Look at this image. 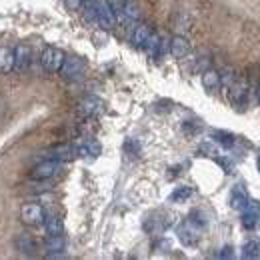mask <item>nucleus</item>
Instances as JSON below:
<instances>
[{
    "instance_id": "22",
    "label": "nucleus",
    "mask_w": 260,
    "mask_h": 260,
    "mask_svg": "<svg viewBox=\"0 0 260 260\" xmlns=\"http://www.w3.org/2000/svg\"><path fill=\"white\" fill-rule=\"evenodd\" d=\"M192 188L190 186H178L172 194H170V202H174V204H182V202H186L190 196H192Z\"/></svg>"
},
{
    "instance_id": "17",
    "label": "nucleus",
    "mask_w": 260,
    "mask_h": 260,
    "mask_svg": "<svg viewBox=\"0 0 260 260\" xmlns=\"http://www.w3.org/2000/svg\"><path fill=\"white\" fill-rule=\"evenodd\" d=\"M178 238H180V242L184 246H194L196 242H198V232L192 228V222L178 228Z\"/></svg>"
},
{
    "instance_id": "14",
    "label": "nucleus",
    "mask_w": 260,
    "mask_h": 260,
    "mask_svg": "<svg viewBox=\"0 0 260 260\" xmlns=\"http://www.w3.org/2000/svg\"><path fill=\"white\" fill-rule=\"evenodd\" d=\"M14 70V50L8 46H0V72L8 74Z\"/></svg>"
},
{
    "instance_id": "10",
    "label": "nucleus",
    "mask_w": 260,
    "mask_h": 260,
    "mask_svg": "<svg viewBox=\"0 0 260 260\" xmlns=\"http://www.w3.org/2000/svg\"><path fill=\"white\" fill-rule=\"evenodd\" d=\"M170 54L174 58H186L190 54V42L180 34L172 36L170 38Z\"/></svg>"
},
{
    "instance_id": "13",
    "label": "nucleus",
    "mask_w": 260,
    "mask_h": 260,
    "mask_svg": "<svg viewBox=\"0 0 260 260\" xmlns=\"http://www.w3.org/2000/svg\"><path fill=\"white\" fill-rule=\"evenodd\" d=\"M30 62V50L26 46H18L14 50V70L16 72H24Z\"/></svg>"
},
{
    "instance_id": "25",
    "label": "nucleus",
    "mask_w": 260,
    "mask_h": 260,
    "mask_svg": "<svg viewBox=\"0 0 260 260\" xmlns=\"http://www.w3.org/2000/svg\"><path fill=\"white\" fill-rule=\"evenodd\" d=\"M64 2H66V8H68V10H80L82 4H84V0H64Z\"/></svg>"
},
{
    "instance_id": "18",
    "label": "nucleus",
    "mask_w": 260,
    "mask_h": 260,
    "mask_svg": "<svg viewBox=\"0 0 260 260\" xmlns=\"http://www.w3.org/2000/svg\"><path fill=\"white\" fill-rule=\"evenodd\" d=\"M152 32V28L148 26V24H138L136 28H134V32H132V44L136 46V48H142L144 46V42L148 40V36Z\"/></svg>"
},
{
    "instance_id": "11",
    "label": "nucleus",
    "mask_w": 260,
    "mask_h": 260,
    "mask_svg": "<svg viewBox=\"0 0 260 260\" xmlns=\"http://www.w3.org/2000/svg\"><path fill=\"white\" fill-rule=\"evenodd\" d=\"M74 156H76V148H74V146H70V144H62V146H56V148L48 150V158L58 160V162L72 160Z\"/></svg>"
},
{
    "instance_id": "21",
    "label": "nucleus",
    "mask_w": 260,
    "mask_h": 260,
    "mask_svg": "<svg viewBox=\"0 0 260 260\" xmlns=\"http://www.w3.org/2000/svg\"><path fill=\"white\" fill-rule=\"evenodd\" d=\"M76 154L78 156H84V158H94V156H98L100 154V146H98L96 142H92V140H88V142H84L82 146H78L76 148Z\"/></svg>"
},
{
    "instance_id": "5",
    "label": "nucleus",
    "mask_w": 260,
    "mask_h": 260,
    "mask_svg": "<svg viewBox=\"0 0 260 260\" xmlns=\"http://www.w3.org/2000/svg\"><path fill=\"white\" fill-rule=\"evenodd\" d=\"M58 170H60V162L48 158V160H44V162L36 164L32 168V172H30V176H32L34 180H48V178L56 176Z\"/></svg>"
},
{
    "instance_id": "3",
    "label": "nucleus",
    "mask_w": 260,
    "mask_h": 260,
    "mask_svg": "<svg viewBox=\"0 0 260 260\" xmlns=\"http://www.w3.org/2000/svg\"><path fill=\"white\" fill-rule=\"evenodd\" d=\"M84 60L78 58V56H66L62 66H60V74L64 76L66 80H80L82 74H84Z\"/></svg>"
},
{
    "instance_id": "19",
    "label": "nucleus",
    "mask_w": 260,
    "mask_h": 260,
    "mask_svg": "<svg viewBox=\"0 0 260 260\" xmlns=\"http://www.w3.org/2000/svg\"><path fill=\"white\" fill-rule=\"evenodd\" d=\"M202 84L208 92H216L218 86H220V74L214 72V70H204L202 72Z\"/></svg>"
},
{
    "instance_id": "28",
    "label": "nucleus",
    "mask_w": 260,
    "mask_h": 260,
    "mask_svg": "<svg viewBox=\"0 0 260 260\" xmlns=\"http://www.w3.org/2000/svg\"><path fill=\"white\" fill-rule=\"evenodd\" d=\"M258 100H260V88H258Z\"/></svg>"
},
{
    "instance_id": "20",
    "label": "nucleus",
    "mask_w": 260,
    "mask_h": 260,
    "mask_svg": "<svg viewBox=\"0 0 260 260\" xmlns=\"http://www.w3.org/2000/svg\"><path fill=\"white\" fill-rule=\"evenodd\" d=\"M44 230H46V234H64V222H62V218H58V216H46L44 218Z\"/></svg>"
},
{
    "instance_id": "2",
    "label": "nucleus",
    "mask_w": 260,
    "mask_h": 260,
    "mask_svg": "<svg viewBox=\"0 0 260 260\" xmlns=\"http://www.w3.org/2000/svg\"><path fill=\"white\" fill-rule=\"evenodd\" d=\"M66 54L60 50V48H54V46H46L42 50V56H40V62L44 66V70L48 72H58L60 66L64 62Z\"/></svg>"
},
{
    "instance_id": "27",
    "label": "nucleus",
    "mask_w": 260,
    "mask_h": 260,
    "mask_svg": "<svg viewBox=\"0 0 260 260\" xmlns=\"http://www.w3.org/2000/svg\"><path fill=\"white\" fill-rule=\"evenodd\" d=\"M256 164H258V170H260V156L256 158Z\"/></svg>"
},
{
    "instance_id": "15",
    "label": "nucleus",
    "mask_w": 260,
    "mask_h": 260,
    "mask_svg": "<svg viewBox=\"0 0 260 260\" xmlns=\"http://www.w3.org/2000/svg\"><path fill=\"white\" fill-rule=\"evenodd\" d=\"M230 102L234 104V108H242L246 104V86L242 82L230 86Z\"/></svg>"
},
{
    "instance_id": "4",
    "label": "nucleus",
    "mask_w": 260,
    "mask_h": 260,
    "mask_svg": "<svg viewBox=\"0 0 260 260\" xmlns=\"http://www.w3.org/2000/svg\"><path fill=\"white\" fill-rule=\"evenodd\" d=\"M46 218V212L40 204H24L20 208V220L28 226H40Z\"/></svg>"
},
{
    "instance_id": "1",
    "label": "nucleus",
    "mask_w": 260,
    "mask_h": 260,
    "mask_svg": "<svg viewBox=\"0 0 260 260\" xmlns=\"http://www.w3.org/2000/svg\"><path fill=\"white\" fill-rule=\"evenodd\" d=\"M96 6V24L104 30H112L116 26V16L108 0H94Z\"/></svg>"
},
{
    "instance_id": "26",
    "label": "nucleus",
    "mask_w": 260,
    "mask_h": 260,
    "mask_svg": "<svg viewBox=\"0 0 260 260\" xmlns=\"http://www.w3.org/2000/svg\"><path fill=\"white\" fill-rule=\"evenodd\" d=\"M232 254H234V252H232L230 246H224V248L220 250V258H232Z\"/></svg>"
},
{
    "instance_id": "7",
    "label": "nucleus",
    "mask_w": 260,
    "mask_h": 260,
    "mask_svg": "<svg viewBox=\"0 0 260 260\" xmlns=\"http://www.w3.org/2000/svg\"><path fill=\"white\" fill-rule=\"evenodd\" d=\"M14 248H16L20 254H24V256H36V252H38L36 240H34L30 234H24V232L16 234V238H14Z\"/></svg>"
},
{
    "instance_id": "23",
    "label": "nucleus",
    "mask_w": 260,
    "mask_h": 260,
    "mask_svg": "<svg viewBox=\"0 0 260 260\" xmlns=\"http://www.w3.org/2000/svg\"><path fill=\"white\" fill-rule=\"evenodd\" d=\"M212 138H214V142H218L224 148H232L234 146V136L230 132H226V130H214L212 132Z\"/></svg>"
},
{
    "instance_id": "8",
    "label": "nucleus",
    "mask_w": 260,
    "mask_h": 260,
    "mask_svg": "<svg viewBox=\"0 0 260 260\" xmlns=\"http://www.w3.org/2000/svg\"><path fill=\"white\" fill-rule=\"evenodd\" d=\"M66 248V240L62 234H48L44 240V250L48 252L50 258H58Z\"/></svg>"
},
{
    "instance_id": "12",
    "label": "nucleus",
    "mask_w": 260,
    "mask_h": 260,
    "mask_svg": "<svg viewBox=\"0 0 260 260\" xmlns=\"http://www.w3.org/2000/svg\"><path fill=\"white\" fill-rule=\"evenodd\" d=\"M246 202H248V194H246L244 186L236 184V186L232 188V192H230V206H232L234 210H242V208L246 206Z\"/></svg>"
},
{
    "instance_id": "6",
    "label": "nucleus",
    "mask_w": 260,
    "mask_h": 260,
    "mask_svg": "<svg viewBox=\"0 0 260 260\" xmlns=\"http://www.w3.org/2000/svg\"><path fill=\"white\" fill-rule=\"evenodd\" d=\"M240 212H242V218H240V220H242V226L254 228L260 220V202L258 200H250V198H248L246 206H244Z\"/></svg>"
},
{
    "instance_id": "24",
    "label": "nucleus",
    "mask_w": 260,
    "mask_h": 260,
    "mask_svg": "<svg viewBox=\"0 0 260 260\" xmlns=\"http://www.w3.org/2000/svg\"><path fill=\"white\" fill-rule=\"evenodd\" d=\"M260 256V244L256 240H248L244 242L242 246V258L250 260V258H258Z\"/></svg>"
},
{
    "instance_id": "16",
    "label": "nucleus",
    "mask_w": 260,
    "mask_h": 260,
    "mask_svg": "<svg viewBox=\"0 0 260 260\" xmlns=\"http://www.w3.org/2000/svg\"><path fill=\"white\" fill-rule=\"evenodd\" d=\"M100 106H102V102H100L98 98H94V96L84 98V100L78 104V112H80L82 116H94L96 112H100Z\"/></svg>"
},
{
    "instance_id": "9",
    "label": "nucleus",
    "mask_w": 260,
    "mask_h": 260,
    "mask_svg": "<svg viewBox=\"0 0 260 260\" xmlns=\"http://www.w3.org/2000/svg\"><path fill=\"white\" fill-rule=\"evenodd\" d=\"M144 50H146V54L150 56V58H160V54L164 52V48H166V42L162 40V36L156 32H150L148 36V40L144 42V46H142Z\"/></svg>"
}]
</instances>
